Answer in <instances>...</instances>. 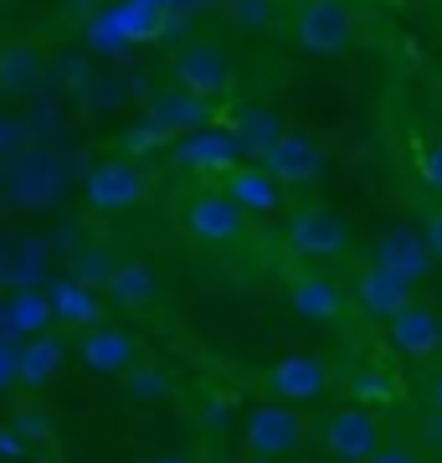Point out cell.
Listing matches in <instances>:
<instances>
[{
	"instance_id": "obj_17",
	"label": "cell",
	"mask_w": 442,
	"mask_h": 463,
	"mask_svg": "<svg viewBox=\"0 0 442 463\" xmlns=\"http://www.w3.org/2000/svg\"><path fill=\"white\" fill-rule=\"evenodd\" d=\"M67 371V340L62 330H36L16 345V386L21 392H52Z\"/></svg>"
},
{
	"instance_id": "obj_25",
	"label": "cell",
	"mask_w": 442,
	"mask_h": 463,
	"mask_svg": "<svg viewBox=\"0 0 442 463\" xmlns=\"http://www.w3.org/2000/svg\"><path fill=\"white\" fill-rule=\"evenodd\" d=\"M26 252H16V242L0 248V288H32L42 283V242H21Z\"/></svg>"
},
{
	"instance_id": "obj_2",
	"label": "cell",
	"mask_w": 442,
	"mask_h": 463,
	"mask_svg": "<svg viewBox=\"0 0 442 463\" xmlns=\"http://www.w3.org/2000/svg\"><path fill=\"white\" fill-rule=\"evenodd\" d=\"M288 42L304 57H350L361 47V11L350 0H298L288 16Z\"/></svg>"
},
{
	"instance_id": "obj_22",
	"label": "cell",
	"mask_w": 442,
	"mask_h": 463,
	"mask_svg": "<svg viewBox=\"0 0 442 463\" xmlns=\"http://www.w3.org/2000/svg\"><path fill=\"white\" fill-rule=\"evenodd\" d=\"M42 298H47L52 309V325H67V330H88V325H99V288H88L78 283L72 273L67 279H47L42 283Z\"/></svg>"
},
{
	"instance_id": "obj_9",
	"label": "cell",
	"mask_w": 442,
	"mask_h": 463,
	"mask_svg": "<svg viewBox=\"0 0 442 463\" xmlns=\"http://www.w3.org/2000/svg\"><path fill=\"white\" fill-rule=\"evenodd\" d=\"M319 443L334 463H365L386 443V428H381L376 407H365V402H344L334 412L319 422Z\"/></svg>"
},
{
	"instance_id": "obj_13",
	"label": "cell",
	"mask_w": 442,
	"mask_h": 463,
	"mask_svg": "<svg viewBox=\"0 0 442 463\" xmlns=\"http://www.w3.org/2000/svg\"><path fill=\"white\" fill-rule=\"evenodd\" d=\"M0 181H5V206H16V212H47L52 201L62 196V170L36 145H26V155Z\"/></svg>"
},
{
	"instance_id": "obj_14",
	"label": "cell",
	"mask_w": 442,
	"mask_h": 463,
	"mask_svg": "<svg viewBox=\"0 0 442 463\" xmlns=\"http://www.w3.org/2000/svg\"><path fill=\"white\" fill-rule=\"evenodd\" d=\"M288 309H294L298 319H309V325H334V319H344V309H350V288H344L334 273L304 263V268L288 273Z\"/></svg>"
},
{
	"instance_id": "obj_3",
	"label": "cell",
	"mask_w": 442,
	"mask_h": 463,
	"mask_svg": "<svg viewBox=\"0 0 442 463\" xmlns=\"http://www.w3.org/2000/svg\"><path fill=\"white\" fill-rule=\"evenodd\" d=\"M155 181H149V165L129 149H118V155H103L88 165L82 175V201H88V212L93 216H124L134 206H145Z\"/></svg>"
},
{
	"instance_id": "obj_29",
	"label": "cell",
	"mask_w": 442,
	"mask_h": 463,
	"mask_svg": "<svg viewBox=\"0 0 442 463\" xmlns=\"http://www.w3.org/2000/svg\"><path fill=\"white\" fill-rule=\"evenodd\" d=\"M231 21L247 26V32H252V26H273V21H278V0H237V5H231Z\"/></svg>"
},
{
	"instance_id": "obj_37",
	"label": "cell",
	"mask_w": 442,
	"mask_h": 463,
	"mask_svg": "<svg viewBox=\"0 0 442 463\" xmlns=\"http://www.w3.org/2000/svg\"><path fill=\"white\" fill-rule=\"evenodd\" d=\"M247 463H262V458H247Z\"/></svg>"
},
{
	"instance_id": "obj_11",
	"label": "cell",
	"mask_w": 442,
	"mask_h": 463,
	"mask_svg": "<svg viewBox=\"0 0 442 463\" xmlns=\"http://www.w3.org/2000/svg\"><path fill=\"white\" fill-rule=\"evenodd\" d=\"M262 392L273 402H294V407L319 402L329 392V361L314 350H288L273 365H262Z\"/></svg>"
},
{
	"instance_id": "obj_7",
	"label": "cell",
	"mask_w": 442,
	"mask_h": 463,
	"mask_svg": "<svg viewBox=\"0 0 442 463\" xmlns=\"http://www.w3.org/2000/svg\"><path fill=\"white\" fill-rule=\"evenodd\" d=\"M258 165L283 185V191H309V185L324 181L329 170V149L304 129H283L273 145L258 155Z\"/></svg>"
},
{
	"instance_id": "obj_18",
	"label": "cell",
	"mask_w": 442,
	"mask_h": 463,
	"mask_svg": "<svg viewBox=\"0 0 442 463\" xmlns=\"http://www.w3.org/2000/svg\"><path fill=\"white\" fill-rule=\"evenodd\" d=\"M52 78V57L42 42L21 36V42H5L0 47V99H36Z\"/></svg>"
},
{
	"instance_id": "obj_27",
	"label": "cell",
	"mask_w": 442,
	"mask_h": 463,
	"mask_svg": "<svg viewBox=\"0 0 442 463\" xmlns=\"http://www.w3.org/2000/svg\"><path fill=\"white\" fill-rule=\"evenodd\" d=\"M26 145H32V134H26V124L11 114H0V175L16 165L21 155H26Z\"/></svg>"
},
{
	"instance_id": "obj_26",
	"label": "cell",
	"mask_w": 442,
	"mask_h": 463,
	"mask_svg": "<svg viewBox=\"0 0 442 463\" xmlns=\"http://www.w3.org/2000/svg\"><path fill=\"white\" fill-rule=\"evenodd\" d=\"M118 381H124V392H129V397H139V402H160V397H170V376H165V371H160L155 361H145V355H139V361H134Z\"/></svg>"
},
{
	"instance_id": "obj_33",
	"label": "cell",
	"mask_w": 442,
	"mask_h": 463,
	"mask_svg": "<svg viewBox=\"0 0 442 463\" xmlns=\"http://www.w3.org/2000/svg\"><path fill=\"white\" fill-rule=\"evenodd\" d=\"M427 407H432V417H442V361H437V371L427 376Z\"/></svg>"
},
{
	"instance_id": "obj_24",
	"label": "cell",
	"mask_w": 442,
	"mask_h": 463,
	"mask_svg": "<svg viewBox=\"0 0 442 463\" xmlns=\"http://www.w3.org/2000/svg\"><path fill=\"white\" fill-rule=\"evenodd\" d=\"M5 330H11V340L16 335H36V330H52V309L47 298H42V283H32V288H5Z\"/></svg>"
},
{
	"instance_id": "obj_16",
	"label": "cell",
	"mask_w": 442,
	"mask_h": 463,
	"mask_svg": "<svg viewBox=\"0 0 442 463\" xmlns=\"http://www.w3.org/2000/svg\"><path fill=\"white\" fill-rule=\"evenodd\" d=\"M411 298H417V283L391 273V268H381V263H365L361 273H355V283H350V304H355L365 319H376V325H386L396 309H407Z\"/></svg>"
},
{
	"instance_id": "obj_8",
	"label": "cell",
	"mask_w": 442,
	"mask_h": 463,
	"mask_svg": "<svg viewBox=\"0 0 442 463\" xmlns=\"http://www.w3.org/2000/svg\"><path fill=\"white\" fill-rule=\"evenodd\" d=\"M181 227L191 242H201V248H237L247 232V216L231 206L216 185H196L191 196L181 201Z\"/></svg>"
},
{
	"instance_id": "obj_5",
	"label": "cell",
	"mask_w": 442,
	"mask_h": 463,
	"mask_svg": "<svg viewBox=\"0 0 442 463\" xmlns=\"http://www.w3.org/2000/svg\"><path fill=\"white\" fill-rule=\"evenodd\" d=\"M309 443V417L298 412L294 402H258L252 412L242 417V453L247 458H262V463H278V458H294L304 453Z\"/></svg>"
},
{
	"instance_id": "obj_21",
	"label": "cell",
	"mask_w": 442,
	"mask_h": 463,
	"mask_svg": "<svg viewBox=\"0 0 442 463\" xmlns=\"http://www.w3.org/2000/svg\"><path fill=\"white\" fill-rule=\"evenodd\" d=\"M103 298L124 309V315H149L160 304V273L145 263V258H129V263H114V273L103 279Z\"/></svg>"
},
{
	"instance_id": "obj_30",
	"label": "cell",
	"mask_w": 442,
	"mask_h": 463,
	"mask_svg": "<svg viewBox=\"0 0 442 463\" xmlns=\"http://www.w3.org/2000/svg\"><path fill=\"white\" fill-rule=\"evenodd\" d=\"M365 463H427V458H422V448H411V443H381Z\"/></svg>"
},
{
	"instance_id": "obj_38",
	"label": "cell",
	"mask_w": 442,
	"mask_h": 463,
	"mask_svg": "<svg viewBox=\"0 0 442 463\" xmlns=\"http://www.w3.org/2000/svg\"><path fill=\"white\" fill-rule=\"evenodd\" d=\"M350 5H361V0H350Z\"/></svg>"
},
{
	"instance_id": "obj_28",
	"label": "cell",
	"mask_w": 442,
	"mask_h": 463,
	"mask_svg": "<svg viewBox=\"0 0 442 463\" xmlns=\"http://www.w3.org/2000/svg\"><path fill=\"white\" fill-rule=\"evenodd\" d=\"M417 181H422V191L442 196V134L437 139H427L422 155H417Z\"/></svg>"
},
{
	"instance_id": "obj_36",
	"label": "cell",
	"mask_w": 442,
	"mask_h": 463,
	"mask_svg": "<svg viewBox=\"0 0 442 463\" xmlns=\"http://www.w3.org/2000/svg\"><path fill=\"white\" fill-rule=\"evenodd\" d=\"M5 5H11V0H0V11H5Z\"/></svg>"
},
{
	"instance_id": "obj_6",
	"label": "cell",
	"mask_w": 442,
	"mask_h": 463,
	"mask_svg": "<svg viewBox=\"0 0 442 463\" xmlns=\"http://www.w3.org/2000/svg\"><path fill=\"white\" fill-rule=\"evenodd\" d=\"M212 114H216L212 103H201V99H191L185 88L165 83V88H155V93L145 99L139 134H129V149H139V145H170V139H181V134L212 124Z\"/></svg>"
},
{
	"instance_id": "obj_1",
	"label": "cell",
	"mask_w": 442,
	"mask_h": 463,
	"mask_svg": "<svg viewBox=\"0 0 442 463\" xmlns=\"http://www.w3.org/2000/svg\"><path fill=\"white\" fill-rule=\"evenodd\" d=\"M170 83L185 88L191 99L212 103V109H227L242 88V57L221 36H191L170 57Z\"/></svg>"
},
{
	"instance_id": "obj_19",
	"label": "cell",
	"mask_w": 442,
	"mask_h": 463,
	"mask_svg": "<svg viewBox=\"0 0 442 463\" xmlns=\"http://www.w3.org/2000/svg\"><path fill=\"white\" fill-rule=\"evenodd\" d=\"M78 355H82V365L88 371H99V376H124L134 361H139V340H134L124 325H88L82 330V340H78Z\"/></svg>"
},
{
	"instance_id": "obj_15",
	"label": "cell",
	"mask_w": 442,
	"mask_h": 463,
	"mask_svg": "<svg viewBox=\"0 0 442 463\" xmlns=\"http://www.w3.org/2000/svg\"><path fill=\"white\" fill-rule=\"evenodd\" d=\"M170 160L201 181H221L231 165H242V149L231 139L227 129H212V124H201V129L181 134V139H170Z\"/></svg>"
},
{
	"instance_id": "obj_32",
	"label": "cell",
	"mask_w": 442,
	"mask_h": 463,
	"mask_svg": "<svg viewBox=\"0 0 442 463\" xmlns=\"http://www.w3.org/2000/svg\"><path fill=\"white\" fill-rule=\"evenodd\" d=\"M11 386H16V345L0 340V392H11Z\"/></svg>"
},
{
	"instance_id": "obj_20",
	"label": "cell",
	"mask_w": 442,
	"mask_h": 463,
	"mask_svg": "<svg viewBox=\"0 0 442 463\" xmlns=\"http://www.w3.org/2000/svg\"><path fill=\"white\" fill-rule=\"evenodd\" d=\"M371 263L391 268V273H401L411 283H422L432 273V252H427V237L417 227H386L371 242Z\"/></svg>"
},
{
	"instance_id": "obj_31",
	"label": "cell",
	"mask_w": 442,
	"mask_h": 463,
	"mask_svg": "<svg viewBox=\"0 0 442 463\" xmlns=\"http://www.w3.org/2000/svg\"><path fill=\"white\" fill-rule=\"evenodd\" d=\"M422 237H427V252H432V263H442V206H432V212H427Z\"/></svg>"
},
{
	"instance_id": "obj_10",
	"label": "cell",
	"mask_w": 442,
	"mask_h": 463,
	"mask_svg": "<svg viewBox=\"0 0 442 463\" xmlns=\"http://www.w3.org/2000/svg\"><path fill=\"white\" fill-rule=\"evenodd\" d=\"M216 191L237 206V212L247 216V227H268V222H278L283 212H288V191H283L268 170L258 165V160H242V165H231L221 181H216Z\"/></svg>"
},
{
	"instance_id": "obj_23",
	"label": "cell",
	"mask_w": 442,
	"mask_h": 463,
	"mask_svg": "<svg viewBox=\"0 0 442 463\" xmlns=\"http://www.w3.org/2000/svg\"><path fill=\"white\" fill-rule=\"evenodd\" d=\"M221 129L237 139V149H242V160H258L262 149L273 145L288 124H283V114L273 109V103H242L237 114H231V124H221Z\"/></svg>"
},
{
	"instance_id": "obj_34",
	"label": "cell",
	"mask_w": 442,
	"mask_h": 463,
	"mask_svg": "<svg viewBox=\"0 0 442 463\" xmlns=\"http://www.w3.org/2000/svg\"><path fill=\"white\" fill-rule=\"evenodd\" d=\"M145 463H201L196 453H185V448H160V453H149Z\"/></svg>"
},
{
	"instance_id": "obj_4",
	"label": "cell",
	"mask_w": 442,
	"mask_h": 463,
	"mask_svg": "<svg viewBox=\"0 0 442 463\" xmlns=\"http://www.w3.org/2000/svg\"><path fill=\"white\" fill-rule=\"evenodd\" d=\"M283 222V248L294 252L298 263H334L355 248V232L334 206L324 201H309V206H288L278 216Z\"/></svg>"
},
{
	"instance_id": "obj_12",
	"label": "cell",
	"mask_w": 442,
	"mask_h": 463,
	"mask_svg": "<svg viewBox=\"0 0 442 463\" xmlns=\"http://www.w3.org/2000/svg\"><path fill=\"white\" fill-rule=\"evenodd\" d=\"M386 345H391L401 361H417V365L437 361L442 355V309L417 294L407 309H396V315L386 319Z\"/></svg>"
},
{
	"instance_id": "obj_35",
	"label": "cell",
	"mask_w": 442,
	"mask_h": 463,
	"mask_svg": "<svg viewBox=\"0 0 442 463\" xmlns=\"http://www.w3.org/2000/svg\"><path fill=\"white\" fill-rule=\"evenodd\" d=\"M0 340H11V330H5V304H0Z\"/></svg>"
}]
</instances>
